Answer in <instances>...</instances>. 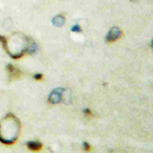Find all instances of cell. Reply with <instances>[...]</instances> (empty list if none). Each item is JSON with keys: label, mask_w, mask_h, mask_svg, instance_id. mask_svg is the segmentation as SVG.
Listing matches in <instances>:
<instances>
[{"label": "cell", "mask_w": 153, "mask_h": 153, "mask_svg": "<svg viewBox=\"0 0 153 153\" xmlns=\"http://www.w3.org/2000/svg\"><path fill=\"white\" fill-rule=\"evenodd\" d=\"M0 43L6 53L13 59L23 57L26 53L33 54L38 51L36 42L23 33H13L9 37L0 35Z\"/></svg>", "instance_id": "cell-1"}, {"label": "cell", "mask_w": 153, "mask_h": 153, "mask_svg": "<svg viewBox=\"0 0 153 153\" xmlns=\"http://www.w3.org/2000/svg\"><path fill=\"white\" fill-rule=\"evenodd\" d=\"M22 125L18 117L8 113L0 120V142L4 145H13L21 134Z\"/></svg>", "instance_id": "cell-2"}, {"label": "cell", "mask_w": 153, "mask_h": 153, "mask_svg": "<svg viewBox=\"0 0 153 153\" xmlns=\"http://www.w3.org/2000/svg\"><path fill=\"white\" fill-rule=\"evenodd\" d=\"M123 35H124V33H123V31L118 28V27H112V28L108 31L107 35H106V42H108V43H113V42L117 41Z\"/></svg>", "instance_id": "cell-3"}, {"label": "cell", "mask_w": 153, "mask_h": 153, "mask_svg": "<svg viewBox=\"0 0 153 153\" xmlns=\"http://www.w3.org/2000/svg\"><path fill=\"white\" fill-rule=\"evenodd\" d=\"M6 71H7V74H8L9 81L19 80V79H21L22 76H23V71L13 65H7Z\"/></svg>", "instance_id": "cell-4"}, {"label": "cell", "mask_w": 153, "mask_h": 153, "mask_svg": "<svg viewBox=\"0 0 153 153\" xmlns=\"http://www.w3.org/2000/svg\"><path fill=\"white\" fill-rule=\"evenodd\" d=\"M63 92H65V89L62 88H57L55 90H53L52 93H50L48 98V101L52 104H57L62 100L63 97Z\"/></svg>", "instance_id": "cell-5"}, {"label": "cell", "mask_w": 153, "mask_h": 153, "mask_svg": "<svg viewBox=\"0 0 153 153\" xmlns=\"http://www.w3.org/2000/svg\"><path fill=\"white\" fill-rule=\"evenodd\" d=\"M27 147L31 151H40L43 148V144L39 141H29L27 143Z\"/></svg>", "instance_id": "cell-6"}, {"label": "cell", "mask_w": 153, "mask_h": 153, "mask_svg": "<svg viewBox=\"0 0 153 153\" xmlns=\"http://www.w3.org/2000/svg\"><path fill=\"white\" fill-rule=\"evenodd\" d=\"M52 23L55 27H62L65 23V14H57L53 18Z\"/></svg>", "instance_id": "cell-7"}, {"label": "cell", "mask_w": 153, "mask_h": 153, "mask_svg": "<svg viewBox=\"0 0 153 153\" xmlns=\"http://www.w3.org/2000/svg\"><path fill=\"white\" fill-rule=\"evenodd\" d=\"M83 148H84V150H85V151H90V150L92 149V147L90 146V144L87 143V142L83 143Z\"/></svg>", "instance_id": "cell-8"}, {"label": "cell", "mask_w": 153, "mask_h": 153, "mask_svg": "<svg viewBox=\"0 0 153 153\" xmlns=\"http://www.w3.org/2000/svg\"><path fill=\"white\" fill-rule=\"evenodd\" d=\"M43 78H44V76L42 75V74H35L34 75V79L37 81H41V80H43Z\"/></svg>", "instance_id": "cell-9"}, {"label": "cell", "mask_w": 153, "mask_h": 153, "mask_svg": "<svg viewBox=\"0 0 153 153\" xmlns=\"http://www.w3.org/2000/svg\"><path fill=\"white\" fill-rule=\"evenodd\" d=\"M84 114L87 115V117H93V112L91 111L90 109H88V108H87V109L84 110Z\"/></svg>", "instance_id": "cell-10"}, {"label": "cell", "mask_w": 153, "mask_h": 153, "mask_svg": "<svg viewBox=\"0 0 153 153\" xmlns=\"http://www.w3.org/2000/svg\"><path fill=\"white\" fill-rule=\"evenodd\" d=\"M71 31H73V32H80L81 31V27L79 26V25H76V26H74L73 28H71Z\"/></svg>", "instance_id": "cell-11"}, {"label": "cell", "mask_w": 153, "mask_h": 153, "mask_svg": "<svg viewBox=\"0 0 153 153\" xmlns=\"http://www.w3.org/2000/svg\"><path fill=\"white\" fill-rule=\"evenodd\" d=\"M133 1H137V0H133Z\"/></svg>", "instance_id": "cell-12"}]
</instances>
